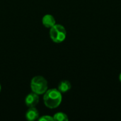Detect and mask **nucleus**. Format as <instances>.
<instances>
[{
    "instance_id": "7ed1b4c3",
    "label": "nucleus",
    "mask_w": 121,
    "mask_h": 121,
    "mask_svg": "<svg viewBox=\"0 0 121 121\" xmlns=\"http://www.w3.org/2000/svg\"><path fill=\"white\" fill-rule=\"evenodd\" d=\"M67 35V32L65 27L60 24H55L50 30V36L52 40L56 43L63 42Z\"/></svg>"
},
{
    "instance_id": "423d86ee",
    "label": "nucleus",
    "mask_w": 121,
    "mask_h": 121,
    "mask_svg": "<svg viewBox=\"0 0 121 121\" xmlns=\"http://www.w3.org/2000/svg\"><path fill=\"white\" fill-rule=\"evenodd\" d=\"M26 118L28 121H33L37 120L39 118V113L38 111L36 109L35 107L29 108L26 113Z\"/></svg>"
},
{
    "instance_id": "9b49d317",
    "label": "nucleus",
    "mask_w": 121,
    "mask_h": 121,
    "mask_svg": "<svg viewBox=\"0 0 121 121\" xmlns=\"http://www.w3.org/2000/svg\"><path fill=\"white\" fill-rule=\"evenodd\" d=\"M1 84H0V92H1Z\"/></svg>"
},
{
    "instance_id": "20e7f679",
    "label": "nucleus",
    "mask_w": 121,
    "mask_h": 121,
    "mask_svg": "<svg viewBox=\"0 0 121 121\" xmlns=\"http://www.w3.org/2000/svg\"><path fill=\"white\" fill-rule=\"evenodd\" d=\"M38 101H39L38 94H37L33 91H32V93L28 94L25 99V104L29 108L35 107L37 106V104H38Z\"/></svg>"
},
{
    "instance_id": "9d476101",
    "label": "nucleus",
    "mask_w": 121,
    "mask_h": 121,
    "mask_svg": "<svg viewBox=\"0 0 121 121\" xmlns=\"http://www.w3.org/2000/svg\"><path fill=\"white\" fill-rule=\"evenodd\" d=\"M119 80H120V82H121V73L120 74V76H119Z\"/></svg>"
},
{
    "instance_id": "f257e3e1",
    "label": "nucleus",
    "mask_w": 121,
    "mask_h": 121,
    "mask_svg": "<svg viewBox=\"0 0 121 121\" xmlns=\"http://www.w3.org/2000/svg\"><path fill=\"white\" fill-rule=\"evenodd\" d=\"M62 100V93L57 89H51L47 90L44 94V104L49 108H57Z\"/></svg>"
},
{
    "instance_id": "39448f33",
    "label": "nucleus",
    "mask_w": 121,
    "mask_h": 121,
    "mask_svg": "<svg viewBox=\"0 0 121 121\" xmlns=\"http://www.w3.org/2000/svg\"><path fill=\"white\" fill-rule=\"evenodd\" d=\"M42 23L43 24V26L46 28H52L53 26H55L56 24V21L55 18L50 15V14H46L43 17L42 19Z\"/></svg>"
},
{
    "instance_id": "0eeeda50",
    "label": "nucleus",
    "mask_w": 121,
    "mask_h": 121,
    "mask_svg": "<svg viewBox=\"0 0 121 121\" xmlns=\"http://www.w3.org/2000/svg\"><path fill=\"white\" fill-rule=\"evenodd\" d=\"M72 88L71 83L67 81V80H63L60 82V83L58 85V90L62 94V93H66L69 90H70Z\"/></svg>"
},
{
    "instance_id": "1a4fd4ad",
    "label": "nucleus",
    "mask_w": 121,
    "mask_h": 121,
    "mask_svg": "<svg viewBox=\"0 0 121 121\" xmlns=\"http://www.w3.org/2000/svg\"><path fill=\"white\" fill-rule=\"evenodd\" d=\"M39 121H53V117H51L50 116H43L42 117L38 118Z\"/></svg>"
},
{
    "instance_id": "f03ea898",
    "label": "nucleus",
    "mask_w": 121,
    "mask_h": 121,
    "mask_svg": "<svg viewBox=\"0 0 121 121\" xmlns=\"http://www.w3.org/2000/svg\"><path fill=\"white\" fill-rule=\"evenodd\" d=\"M30 88L33 92L41 95L48 90V82L42 76L34 77L30 82Z\"/></svg>"
},
{
    "instance_id": "6e6552de",
    "label": "nucleus",
    "mask_w": 121,
    "mask_h": 121,
    "mask_svg": "<svg viewBox=\"0 0 121 121\" xmlns=\"http://www.w3.org/2000/svg\"><path fill=\"white\" fill-rule=\"evenodd\" d=\"M53 118H54V121H67L69 120L67 116L65 113H62V112L55 113L53 116Z\"/></svg>"
}]
</instances>
